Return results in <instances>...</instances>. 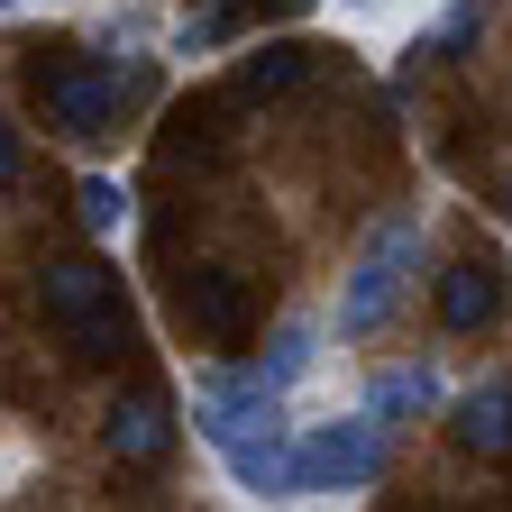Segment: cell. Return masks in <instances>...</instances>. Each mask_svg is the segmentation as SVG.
<instances>
[{
  "instance_id": "52a82bcc",
  "label": "cell",
  "mask_w": 512,
  "mask_h": 512,
  "mask_svg": "<svg viewBox=\"0 0 512 512\" xmlns=\"http://www.w3.org/2000/svg\"><path fill=\"white\" fill-rule=\"evenodd\" d=\"M266 412H275V394H266L256 375H202L192 430H202L211 448H229V439H247V430H266Z\"/></svg>"
},
{
  "instance_id": "ac0fdd59",
  "label": "cell",
  "mask_w": 512,
  "mask_h": 512,
  "mask_svg": "<svg viewBox=\"0 0 512 512\" xmlns=\"http://www.w3.org/2000/svg\"><path fill=\"white\" fill-rule=\"evenodd\" d=\"M503 211H512V192H503Z\"/></svg>"
},
{
  "instance_id": "8fae6325",
  "label": "cell",
  "mask_w": 512,
  "mask_h": 512,
  "mask_svg": "<svg viewBox=\"0 0 512 512\" xmlns=\"http://www.w3.org/2000/svg\"><path fill=\"white\" fill-rule=\"evenodd\" d=\"M220 119H229V101H183L165 119V165H211L220 156Z\"/></svg>"
},
{
  "instance_id": "2e32d148",
  "label": "cell",
  "mask_w": 512,
  "mask_h": 512,
  "mask_svg": "<svg viewBox=\"0 0 512 512\" xmlns=\"http://www.w3.org/2000/svg\"><path fill=\"white\" fill-rule=\"evenodd\" d=\"M229 28H238L229 10H202V19H183V28H174V55H211V46L229 37Z\"/></svg>"
},
{
  "instance_id": "7a4b0ae2",
  "label": "cell",
  "mask_w": 512,
  "mask_h": 512,
  "mask_svg": "<svg viewBox=\"0 0 512 512\" xmlns=\"http://www.w3.org/2000/svg\"><path fill=\"white\" fill-rule=\"evenodd\" d=\"M37 302L64 339H74L83 366H110L128 348V302H119V275L101 266V256H55V266L37 275Z\"/></svg>"
},
{
  "instance_id": "9c48e42d",
  "label": "cell",
  "mask_w": 512,
  "mask_h": 512,
  "mask_svg": "<svg viewBox=\"0 0 512 512\" xmlns=\"http://www.w3.org/2000/svg\"><path fill=\"white\" fill-rule=\"evenodd\" d=\"M448 430H458L467 458H512V384H485V394H467Z\"/></svg>"
},
{
  "instance_id": "7c38bea8",
  "label": "cell",
  "mask_w": 512,
  "mask_h": 512,
  "mask_svg": "<svg viewBox=\"0 0 512 512\" xmlns=\"http://www.w3.org/2000/svg\"><path fill=\"white\" fill-rule=\"evenodd\" d=\"M439 403V375L430 366H384L375 384H366V412L375 421H412V412H430Z\"/></svg>"
},
{
  "instance_id": "277c9868",
  "label": "cell",
  "mask_w": 512,
  "mask_h": 512,
  "mask_svg": "<svg viewBox=\"0 0 512 512\" xmlns=\"http://www.w3.org/2000/svg\"><path fill=\"white\" fill-rule=\"evenodd\" d=\"M174 320H183L192 339H211V348H238V339H256V293L229 266H192L174 284Z\"/></svg>"
},
{
  "instance_id": "e0dca14e",
  "label": "cell",
  "mask_w": 512,
  "mask_h": 512,
  "mask_svg": "<svg viewBox=\"0 0 512 512\" xmlns=\"http://www.w3.org/2000/svg\"><path fill=\"white\" fill-rule=\"evenodd\" d=\"M10 183H19V128L0 119V192H10Z\"/></svg>"
},
{
  "instance_id": "30bf717a",
  "label": "cell",
  "mask_w": 512,
  "mask_h": 512,
  "mask_svg": "<svg viewBox=\"0 0 512 512\" xmlns=\"http://www.w3.org/2000/svg\"><path fill=\"white\" fill-rule=\"evenodd\" d=\"M302 74H311V46L275 37V46H256V55H238V101H275V92H293Z\"/></svg>"
},
{
  "instance_id": "9a60e30c",
  "label": "cell",
  "mask_w": 512,
  "mask_h": 512,
  "mask_svg": "<svg viewBox=\"0 0 512 512\" xmlns=\"http://www.w3.org/2000/svg\"><path fill=\"white\" fill-rule=\"evenodd\" d=\"M476 28H485V0H458V10H448V19H439V37H430L421 55H458V46L476 37Z\"/></svg>"
},
{
  "instance_id": "5bb4252c",
  "label": "cell",
  "mask_w": 512,
  "mask_h": 512,
  "mask_svg": "<svg viewBox=\"0 0 512 512\" xmlns=\"http://www.w3.org/2000/svg\"><path fill=\"white\" fill-rule=\"evenodd\" d=\"M74 202H83V229H119V211H128V192H119L110 174H92V183L74 192Z\"/></svg>"
},
{
  "instance_id": "d6986e66",
  "label": "cell",
  "mask_w": 512,
  "mask_h": 512,
  "mask_svg": "<svg viewBox=\"0 0 512 512\" xmlns=\"http://www.w3.org/2000/svg\"><path fill=\"white\" fill-rule=\"evenodd\" d=\"M0 10H10V0H0Z\"/></svg>"
},
{
  "instance_id": "5b68a950",
  "label": "cell",
  "mask_w": 512,
  "mask_h": 512,
  "mask_svg": "<svg viewBox=\"0 0 512 512\" xmlns=\"http://www.w3.org/2000/svg\"><path fill=\"white\" fill-rule=\"evenodd\" d=\"M384 476V430L375 421H320L293 448V485H375Z\"/></svg>"
},
{
  "instance_id": "6da1fadb",
  "label": "cell",
  "mask_w": 512,
  "mask_h": 512,
  "mask_svg": "<svg viewBox=\"0 0 512 512\" xmlns=\"http://www.w3.org/2000/svg\"><path fill=\"white\" fill-rule=\"evenodd\" d=\"M28 92H37V110H46L55 138L101 147L110 128H119V92H138V74H110V64H92L74 46H28Z\"/></svg>"
},
{
  "instance_id": "3957f363",
  "label": "cell",
  "mask_w": 512,
  "mask_h": 512,
  "mask_svg": "<svg viewBox=\"0 0 512 512\" xmlns=\"http://www.w3.org/2000/svg\"><path fill=\"white\" fill-rule=\"evenodd\" d=\"M412 256H421V220H412V211H394V220L366 238L357 275H348V293H339V339L384 330V311H394V293H403V275H412Z\"/></svg>"
},
{
  "instance_id": "4fadbf2b",
  "label": "cell",
  "mask_w": 512,
  "mask_h": 512,
  "mask_svg": "<svg viewBox=\"0 0 512 512\" xmlns=\"http://www.w3.org/2000/svg\"><path fill=\"white\" fill-rule=\"evenodd\" d=\"M302 366H311V330H275V348H266V366H256V384H266V394H284Z\"/></svg>"
},
{
  "instance_id": "ba28073f",
  "label": "cell",
  "mask_w": 512,
  "mask_h": 512,
  "mask_svg": "<svg viewBox=\"0 0 512 512\" xmlns=\"http://www.w3.org/2000/svg\"><path fill=\"white\" fill-rule=\"evenodd\" d=\"M165 448H174V403H165V394L110 403V458H119V467H156Z\"/></svg>"
},
{
  "instance_id": "8992f818",
  "label": "cell",
  "mask_w": 512,
  "mask_h": 512,
  "mask_svg": "<svg viewBox=\"0 0 512 512\" xmlns=\"http://www.w3.org/2000/svg\"><path fill=\"white\" fill-rule=\"evenodd\" d=\"M503 302H512L503 256H458V266L439 275V320L448 330H485V320H503Z\"/></svg>"
}]
</instances>
